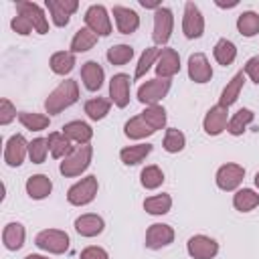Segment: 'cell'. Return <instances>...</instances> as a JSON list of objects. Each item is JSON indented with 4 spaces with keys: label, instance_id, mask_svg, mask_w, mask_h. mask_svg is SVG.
<instances>
[{
    "label": "cell",
    "instance_id": "1",
    "mask_svg": "<svg viewBox=\"0 0 259 259\" xmlns=\"http://www.w3.org/2000/svg\"><path fill=\"white\" fill-rule=\"evenodd\" d=\"M79 101V83L75 79H65L61 81L45 99V111L49 115H57L71 105Z\"/></svg>",
    "mask_w": 259,
    "mask_h": 259
},
{
    "label": "cell",
    "instance_id": "2",
    "mask_svg": "<svg viewBox=\"0 0 259 259\" xmlns=\"http://www.w3.org/2000/svg\"><path fill=\"white\" fill-rule=\"evenodd\" d=\"M91 158H93V146H91V144L75 146V148L71 150V154H69L67 158L61 160V164H59V172H61L65 178L81 176V174L89 168Z\"/></svg>",
    "mask_w": 259,
    "mask_h": 259
},
{
    "label": "cell",
    "instance_id": "3",
    "mask_svg": "<svg viewBox=\"0 0 259 259\" xmlns=\"http://www.w3.org/2000/svg\"><path fill=\"white\" fill-rule=\"evenodd\" d=\"M34 245L40 251H47L51 255H63L69 251L71 239L65 231L61 229H42L40 233H36L34 237Z\"/></svg>",
    "mask_w": 259,
    "mask_h": 259
},
{
    "label": "cell",
    "instance_id": "4",
    "mask_svg": "<svg viewBox=\"0 0 259 259\" xmlns=\"http://www.w3.org/2000/svg\"><path fill=\"white\" fill-rule=\"evenodd\" d=\"M97 190H99L97 176L89 174V176L81 178L79 182H75V184L67 190V200H69V204H73V206H87V204H91V202L95 200Z\"/></svg>",
    "mask_w": 259,
    "mask_h": 259
},
{
    "label": "cell",
    "instance_id": "5",
    "mask_svg": "<svg viewBox=\"0 0 259 259\" xmlns=\"http://www.w3.org/2000/svg\"><path fill=\"white\" fill-rule=\"evenodd\" d=\"M172 81L170 79H150L138 87V101L144 105H158L170 91Z\"/></svg>",
    "mask_w": 259,
    "mask_h": 259
},
{
    "label": "cell",
    "instance_id": "6",
    "mask_svg": "<svg viewBox=\"0 0 259 259\" xmlns=\"http://www.w3.org/2000/svg\"><path fill=\"white\" fill-rule=\"evenodd\" d=\"M85 26L89 30H93L97 36H109L111 34V18H109V12L103 4H91L87 10H85Z\"/></svg>",
    "mask_w": 259,
    "mask_h": 259
},
{
    "label": "cell",
    "instance_id": "7",
    "mask_svg": "<svg viewBox=\"0 0 259 259\" xmlns=\"http://www.w3.org/2000/svg\"><path fill=\"white\" fill-rule=\"evenodd\" d=\"M245 178V168L241 164H235V162H227L223 164L217 174H214V182L221 190L225 192H231V190H239L241 182Z\"/></svg>",
    "mask_w": 259,
    "mask_h": 259
},
{
    "label": "cell",
    "instance_id": "8",
    "mask_svg": "<svg viewBox=\"0 0 259 259\" xmlns=\"http://www.w3.org/2000/svg\"><path fill=\"white\" fill-rule=\"evenodd\" d=\"M174 30V14L170 8L162 6L158 10H154V30H152V38L158 47H164Z\"/></svg>",
    "mask_w": 259,
    "mask_h": 259
},
{
    "label": "cell",
    "instance_id": "9",
    "mask_svg": "<svg viewBox=\"0 0 259 259\" xmlns=\"http://www.w3.org/2000/svg\"><path fill=\"white\" fill-rule=\"evenodd\" d=\"M182 32L186 38H200L204 32V16L200 8L194 2L184 4V14H182Z\"/></svg>",
    "mask_w": 259,
    "mask_h": 259
},
{
    "label": "cell",
    "instance_id": "10",
    "mask_svg": "<svg viewBox=\"0 0 259 259\" xmlns=\"http://www.w3.org/2000/svg\"><path fill=\"white\" fill-rule=\"evenodd\" d=\"M186 251L192 259H214L219 253V243L206 235H192L186 241Z\"/></svg>",
    "mask_w": 259,
    "mask_h": 259
},
{
    "label": "cell",
    "instance_id": "11",
    "mask_svg": "<svg viewBox=\"0 0 259 259\" xmlns=\"http://www.w3.org/2000/svg\"><path fill=\"white\" fill-rule=\"evenodd\" d=\"M28 156V142L22 134H14L6 140V146H4V162L10 166V168H18L24 158Z\"/></svg>",
    "mask_w": 259,
    "mask_h": 259
},
{
    "label": "cell",
    "instance_id": "12",
    "mask_svg": "<svg viewBox=\"0 0 259 259\" xmlns=\"http://www.w3.org/2000/svg\"><path fill=\"white\" fill-rule=\"evenodd\" d=\"M45 6L49 10V16H51L53 24L63 28V26L69 24L71 14L79 8V2L77 0H47Z\"/></svg>",
    "mask_w": 259,
    "mask_h": 259
},
{
    "label": "cell",
    "instance_id": "13",
    "mask_svg": "<svg viewBox=\"0 0 259 259\" xmlns=\"http://www.w3.org/2000/svg\"><path fill=\"white\" fill-rule=\"evenodd\" d=\"M16 14L26 16L32 22L34 32H38V34H47L49 32V18L45 16V10L36 2H30V0L16 2Z\"/></svg>",
    "mask_w": 259,
    "mask_h": 259
},
{
    "label": "cell",
    "instance_id": "14",
    "mask_svg": "<svg viewBox=\"0 0 259 259\" xmlns=\"http://www.w3.org/2000/svg\"><path fill=\"white\" fill-rule=\"evenodd\" d=\"M227 125H229V107L217 103L204 113L202 127L208 136H221L227 130Z\"/></svg>",
    "mask_w": 259,
    "mask_h": 259
},
{
    "label": "cell",
    "instance_id": "15",
    "mask_svg": "<svg viewBox=\"0 0 259 259\" xmlns=\"http://www.w3.org/2000/svg\"><path fill=\"white\" fill-rule=\"evenodd\" d=\"M174 243V229L166 223H154L146 231V247L152 251L164 249Z\"/></svg>",
    "mask_w": 259,
    "mask_h": 259
},
{
    "label": "cell",
    "instance_id": "16",
    "mask_svg": "<svg viewBox=\"0 0 259 259\" xmlns=\"http://www.w3.org/2000/svg\"><path fill=\"white\" fill-rule=\"evenodd\" d=\"M130 75L125 73H115L109 79V101L119 109L127 107L130 103Z\"/></svg>",
    "mask_w": 259,
    "mask_h": 259
},
{
    "label": "cell",
    "instance_id": "17",
    "mask_svg": "<svg viewBox=\"0 0 259 259\" xmlns=\"http://www.w3.org/2000/svg\"><path fill=\"white\" fill-rule=\"evenodd\" d=\"M154 69H156V75L160 79H172L180 71V55L168 47L160 49V57H158Z\"/></svg>",
    "mask_w": 259,
    "mask_h": 259
},
{
    "label": "cell",
    "instance_id": "18",
    "mask_svg": "<svg viewBox=\"0 0 259 259\" xmlns=\"http://www.w3.org/2000/svg\"><path fill=\"white\" fill-rule=\"evenodd\" d=\"M188 77L194 83H208L212 79V67L204 53H192L188 57Z\"/></svg>",
    "mask_w": 259,
    "mask_h": 259
},
{
    "label": "cell",
    "instance_id": "19",
    "mask_svg": "<svg viewBox=\"0 0 259 259\" xmlns=\"http://www.w3.org/2000/svg\"><path fill=\"white\" fill-rule=\"evenodd\" d=\"M113 20H115V28L121 34H132L140 28V16L136 10L127 8V6H113Z\"/></svg>",
    "mask_w": 259,
    "mask_h": 259
},
{
    "label": "cell",
    "instance_id": "20",
    "mask_svg": "<svg viewBox=\"0 0 259 259\" xmlns=\"http://www.w3.org/2000/svg\"><path fill=\"white\" fill-rule=\"evenodd\" d=\"M73 227H75V231H77L81 237L91 239V237H97V235L103 233L105 221H103L99 214H95V212H85V214H81V217L75 219Z\"/></svg>",
    "mask_w": 259,
    "mask_h": 259
},
{
    "label": "cell",
    "instance_id": "21",
    "mask_svg": "<svg viewBox=\"0 0 259 259\" xmlns=\"http://www.w3.org/2000/svg\"><path fill=\"white\" fill-rule=\"evenodd\" d=\"M81 81L87 91H99L105 81V71L97 61H87L81 67Z\"/></svg>",
    "mask_w": 259,
    "mask_h": 259
},
{
    "label": "cell",
    "instance_id": "22",
    "mask_svg": "<svg viewBox=\"0 0 259 259\" xmlns=\"http://www.w3.org/2000/svg\"><path fill=\"white\" fill-rule=\"evenodd\" d=\"M73 144L77 146H83V144H89L91 138H93V130L87 121H81V119H73V121H67L61 130Z\"/></svg>",
    "mask_w": 259,
    "mask_h": 259
},
{
    "label": "cell",
    "instance_id": "23",
    "mask_svg": "<svg viewBox=\"0 0 259 259\" xmlns=\"http://www.w3.org/2000/svg\"><path fill=\"white\" fill-rule=\"evenodd\" d=\"M24 188L32 200H42L53 192V180L47 174H32L30 178H26Z\"/></svg>",
    "mask_w": 259,
    "mask_h": 259
},
{
    "label": "cell",
    "instance_id": "24",
    "mask_svg": "<svg viewBox=\"0 0 259 259\" xmlns=\"http://www.w3.org/2000/svg\"><path fill=\"white\" fill-rule=\"evenodd\" d=\"M24 239H26V229L22 223L18 221H12L8 223L4 229H2V243L8 251H18L22 249L24 245Z\"/></svg>",
    "mask_w": 259,
    "mask_h": 259
},
{
    "label": "cell",
    "instance_id": "25",
    "mask_svg": "<svg viewBox=\"0 0 259 259\" xmlns=\"http://www.w3.org/2000/svg\"><path fill=\"white\" fill-rule=\"evenodd\" d=\"M154 146L152 144H134V146H125L119 150V160L125 166H138L140 162H144L150 154H152Z\"/></svg>",
    "mask_w": 259,
    "mask_h": 259
},
{
    "label": "cell",
    "instance_id": "26",
    "mask_svg": "<svg viewBox=\"0 0 259 259\" xmlns=\"http://www.w3.org/2000/svg\"><path fill=\"white\" fill-rule=\"evenodd\" d=\"M243 85H245V73L239 71V73L233 75V79H231V81L225 85V89L221 91L219 103L225 105V107H231V105L239 99V95H241V91H243Z\"/></svg>",
    "mask_w": 259,
    "mask_h": 259
},
{
    "label": "cell",
    "instance_id": "27",
    "mask_svg": "<svg viewBox=\"0 0 259 259\" xmlns=\"http://www.w3.org/2000/svg\"><path fill=\"white\" fill-rule=\"evenodd\" d=\"M97 40H99V36L93 32V30H89L87 26H83V28H79L75 34H73V38H71V45H69V49H71V53H87V51H91L95 45H97Z\"/></svg>",
    "mask_w": 259,
    "mask_h": 259
},
{
    "label": "cell",
    "instance_id": "28",
    "mask_svg": "<svg viewBox=\"0 0 259 259\" xmlns=\"http://www.w3.org/2000/svg\"><path fill=\"white\" fill-rule=\"evenodd\" d=\"M49 67L55 75H69L75 69V53L71 51H57L49 59Z\"/></svg>",
    "mask_w": 259,
    "mask_h": 259
},
{
    "label": "cell",
    "instance_id": "29",
    "mask_svg": "<svg viewBox=\"0 0 259 259\" xmlns=\"http://www.w3.org/2000/svg\"><path fill=\"white\" fill-rule=\"evenodd\" d=\"M233 206L239 212H251L253 208L259 206V192L253 188H239L233 194Z\"/></svg>",
    "mask_w": 259,
    "mask_h": 259
},
{
    "label": "cell",
    "instance_id": "30",
    "mask_svg": "<svg viewBox=\"0 0 259 259\" xmlns=\"http://www.w3.org/2000/svg\"><path fill=\"white\" fill-rule=\"evenodd\" d=\"M47 140H49V152H51V156L57 158V160L67 158V156L71 154V150L75 148V146H71L73 142H71L63 132H53V134H49Z\"/></svg>",
    "mask_w": 259,
    "mask_h": 259
},
{
    "label": "cell",
    "instance_id": "31",
    "mask_svg": "<svg viewBox=\"0 0 259 259\" xmlns=\"http://www.w3.org/2000/svg\"><path fill=\"white\" fill-rule=\"evenodd\" d=\"M212 57L223 67L233 65L235 59H237V47H235V42L229 40V38H219L217 45H214V49H212Z\"/></svg>",
    "mask_w": 259,
    "mask_h": 259
},
{
    "label": "cell",
    "instance_id": "32",
    "mask_svg": "<svg viewBox=\"0 0 259 259\" xmlns=\"http://www.w3.org/2000/svg\"><path fill=\"white\" fill-rule=\"evenodd\" d=\"M253 119H255V113L249 107H241L237 113H233V117H229L227 132L231 136H243V132L253 123Z\"/></svg>",
    "mask_w": 259,
    "mask_h": 259
},
{
    "label": "cell",
    "instance_id": "33",
    "mask_svg": "<svg viewBox=\"0 0 259 259\" xmlns=\"http://www.w3.org/2000/svg\"><path fill=\"white\" fill-rule=\"evenodd\" d=\"M123 134H125V138H130V140H144V138L152 136L154 130L146 123V119H144L142 115H134V117H130V119L125 121Z\"/></svg>",
    "mask_w": 259,
    "mask_h": 259
},
{
    "label": "cell",
    "instance_id": "34",
    "mask_svg": "<svg viewBox=\"0 0 259 259\" xmlns=\"http://www.w3.org/2000/svg\"><path fill=\"white\" fill-rule=\"evenodd\" d=\"M172 208V196L162 192V194H154V196H148L144 200V210L148 214H154V217H162L166 212H170Z\"/></svg>",
    "mask_w": 259,
    "mask_h": 259
},
{
    "label": "cell",
    "instance_id": "35",
    "mask_svg": "<svg viewBox=\"0 0 259 259\" xmlns=\"http://www.w3.org/2000/svg\"><path fill=\"white\" fill-rule=\"evenodd\" d=\"M109 109H111V101L105 99V97H91V99H87L85 105H83V111H85L87 117L93 119V121L103 119V117L109 113Z\"/></svg>",
    "mask_w": 259,
    "mask_h": 259
},
{
    "label": "cell",
    "instance_id": "36",
    "mask_svg": "<svg viewBox=\"0 0 259 259\" xmlns=\"http://www.w3.org/2000/svg\"><path fill=\"white\" fill-rule=\"evenodd\" d=\"M237 30H239L243 36H247V38L259 34V14L253 12V10L241 12V14L237 16Z\"/></svg>",
    "mask_w": 259,
    "mask_h": 259
},
{
    "label": "cell",
    "instance_id": "37",
    "mask_svg": "<svg viewBox=\"0 0 259 259\" xmlns=\"http://www.w3.org/2000/svg\"><path fill=\"white\" fill-rule=\"evenodd\" d=\"M140 115L146 119V123H148L154 132L166 127V119H168V115H166V109H164L160 103H158V105H146V109H144Z\"/></svg>",
    "mask_w": 259,
    "mask_h": 259
},
{
    "label": "cell",
    "instance_id": "38",
    "mask_svg": "<svg viewBox=\"0 0 259 259\" xmlns=\"http://www.w3.org/2000/svg\"><path fill=\"white\" fill-rule=\"evenodd\" d=\"M18 121L30 130V132H42L51 125V117L45 115V113H30V111H18Z\"/></svg>",
    "mask_w": 259,
    "mask_h": 259
},
{
    "label": "cell",
    "instance_id": "39",
    "mask_svg": "<svg viewBox=\"0 0 259 259\" xmlns=\"http://www.w3.org/2000/svg\"><path fill=\"white\" fill-rule=\"evenodd\" d=\"M164 172L160 170V166H156V164H152V166H146V168H142V172H140V182H142V186L146 188V190H156V188H160L162 184H164Z\"/></svg>",
    "mask_w": 259,
    "mask_h": 259
},
{
    "label": "cell",
    "instance_id": "40",
    "mask_svg": "<svg viewBox=\"0 0 259 259\" xmlns=\"http://www.w3.org/2000/svg\"><path fill=\"white\" fill-rule=\"evenodd\" d=\"M158 57H160V49H158V47H148V49L142 53V57H140V61H138V65H136L134 79L146 77V73L152 69V65H156Z\"/></svg>",
    "mask_w": 259,
    "mask_h": 259
},
{
    "label": "cell",
    "instance_id": "41",
    "mask_svg": "<svg viewBox=\"0 0 259 259\" xmlns=\"http://www.w3.org/2000/svg\"><path fill=\"white\" fill-rule=\"evenodd\" d=\"M162 146H164V150H166L168 154H178V152H182L184 146H186V136H184L178 127H168Z\"/></svg>",
    "mask_w": 259,
    "mask_h": 259
},
{
    "label": "cell",
    "instance_id": "42",
    "mask_svg": "<svg viewBox=\"0 0 259 259\" xmlns=\"http://www.w3.org/2000/svg\"><path fill=\"white\" fill-rule=\"evenodd\" d=\"M105 57H107V61L111 65H125V63H130L134 59V47L123 45V42L121 45H113V47L107 49Z\"/></svg>",
    "mask_w": 259,
    "mask_h": 259
},
{
    "label": "cell",
    "instance_id": "43",
    "mask_svg": "<svg viewBox=\"0 0 259 259\" xmlns=\"http://www.w3.org/2000/svg\"><path fill=\"white\" fill-rule=\"evenodd\" d=\"M49 154V140L47 138H34L28 142V158L32 164H42Z\"/></svg>",
    "mask_w": 259,
    "mask_h": 259
},
{
    "label": "cell",
    "instance_id": "44",
    "mask_svg": "<svg viewBox=\"0 0 259 259\" xmlns=\"http://www.w3.org/2000/svg\"><path fill=\"white\" fill-rule=\"evenodd\" d=\"M10 28H12L16 34H20V36H26V34H30V32L34 30L32 22H30L26 16H22V14H16V16L10 20Z\"/></svg>",
    "mask_w": 259,
    "mask_h": 259
},
{
    "label": "cell",
    "instance_id": "45",
    "mask_svg": "<svg viewBox=\"0 0 259 259\" xmlns=\"http://www.w3.org/2000/svg\"><path fill=\"white\" fill-rule=\"evenodd\" d=\"M16 117H18V113H16V107L12 105V101L6 99V97H2L0 99V123L2 125H8Z\"/></svg>",
    "mask_w": 259,
    "mask_h": 259
},
{
    "label": "cell",
    "instance_id": "46",
    "mask_svg": "<svg viewBox=\"0 0 259 259\" xmlns=\"http://www.w3.org/2000/svg\"><path fill=\"white\" fill-rule=\"evenodd\" d=\"M79 259H109V253L103 249V247H97V245H89L81 251Z\"/></svg>",
    "mask_w": 259,
    "mask_h": 259
},
{
    "label": "cell",
    "instance_id": "47",
    "mask_svg": "<svg viewBox=\"0 0 259 259\" xmlns=\"http://www.w3.org/2000/svg\"><path fill=\"white\" fill-rule=\"evenodd\" d=\"M245 77H249L255 85H259V57H251L243 67Z\"/></svg>",
    "mask_w": 259,
    "mask_h": 259
},
{
    "label": "cell",
    "instance_id": "48",
    "mask_svg": "<svg viewBox=\"0 0 259 259\" xmlns=\"http://www.w3.org/2000/svg\"><path fill=\"white\" fill-rule=\"evenodd\" d=\"M140 4H142L144 8H154V10L162 8V4H160V2H152V0H140Z\"/></svg>",
    "mask_w": 259,
    "mask_h": 259
},
{
    "label": "cell",
    "instance_id": "49",
    "mask_svg": "<svg viewBox=\"0 0 259 259\" xmlns=\"http://www.w3.org/2000/svg\"><path fill=\"white\" fill-rule=\"evenodd\" d=\"M239 2L237 0H233V2H221V0H217V6H221V8H235Z\"/></svg>",
    "mask_w": 259,
    "mask_h": 259
},
{
    "label": "cell",
    "instance_id": "50",
    "mask_svg": "<svg viewBox=\"0 0 259 259\" xmlns=\"http://www.w3.org/2000/svg\"><path fill=\"white\" fill-rule=\"evenodd\" d=\"M24 259H49V257H45V255H36V253H30V255H26Z\"/></svg>",
    "mask_w": 259,
    "mask_h": 259
},
{
    "label": "cell",
    "instance_id": "51",
    "mask_svg": "<svg viewBox=\"0 0 259 259\" xmlns=\"http://www.w3.org/2000/svg\"><path fill=\"white\" fill-rule=\"evenodd\" d=\"M255 186H257V188H259V172H257V174H255Z\"/></svg>",
    "mask_w": 259,
    "mask_h": 259
}]
</instances>
